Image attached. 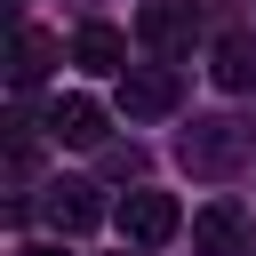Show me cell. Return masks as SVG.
<instances>
[{
    "label": "cell",
    "mask_w": 256,
    "mask_h": 256,
    "mask_svg": "<svg viewBox=\"0 0 256 256\" xmlns=\"http://www.w3.org/2000/svg\"><path fill=\"white\" fill-rule=\"evenodd\" d=\"M248 152H256V128H248V120H232V112H216V120H192V128H184V168H192V176H232Z\"/></svg>",
    "instance_id": "obj_1"
},
{
    "label": "cell",
    "mask_w": 256,
    "mask_h": 256,
    "mask_svg": "<svg viewBox=\"0 0 256 256\" xmlns=\"http://www.w3.org/2000/svg\"><path fill=\"white\" fill-rule=\"evenodd\" d=\"M112 224H120L136 248H160V240H176V232H184V208H176L168 192H128V200L112 208Z\"/></svg>",
    "instance_id": "obj_2"
},
{
    "label": "cell",
    "mask_w": 256,
    "mask_h": 256,
    "mask_svg": "<svg viewBox=\"0 0 256 256\" xmlns=\"http://www.w3.org/2000/svg\"><path fill=\"white\" fill-rule=\"evenodd\" d=\"M176 96H184V88H176L168 64H128V72H120V112H128V120H168Z\"/></svg>",
    "instance_id": "obj_3"
},
{
    "label": "cell",
    "mask_w": 256,
    "mask_h": 256,
    "mask_svg": "<svg viewBox=\"0 0 256 256\" xmlns=\"http://www.w3.org/2000/svg\"><path fill=\"white\" fill-rule=\"evenodd\" d=\"M40 216H48V232H56V240H80V232H96V224H104V200H96V184H48Z\"/></svg>",
    "instance_id": "obj_4"
},
{
    "label": "cell",
    "mask_w": 256,
    "mask_h": 256,
    "mask_svg": "<svg viewBox=\"0 0 256 256\" xmlns=\"http://www.w3.org/2000/svg\"><path fill=\"white\" fill-rule=\"evenodd\" d=\"M48 136L72 144V152H96V144H104V104H96V96H56V104H48Z\"/></svg>",
    "instance_id": "obj_5"
},
{
    "label": "cell",
    "mask_w": 256,
    "mask_h": 256,
    "mask_svg": "<svg viewBox=\"0 0 256 256\" xmlns=\"http://www.w3.org/2000/svg\"><path fill=\"white\" fill-rule=\"evenodd\" d=\"M240 248H248L240 208H232V200H208V208L192 216V256H240Z\"/></svg>",
    "instance_id": "obj_6"
},
{
    "label": "cell",
    "mask_w": 256,
    "mask_h": 256,
    "mask_svg": "<svg viewBox=\"0 0 256 256\" xmlns=\"http://www.w3.org/2000/svg\"><path fill=\"white\" fill-rule=\"evenodd\" d=\"M72 64H80V72H128V32H120V24H80Z\"/></svg>",
    "instance_id": "obj_7"
},
{
    "label": "cell",
    "mask_w": 256,
    "mask_h": 256,
    "mask_svg": "<svg viewBox=\"0 0 256 256\" xmlns=\"http://www.w3.org/2000/svg\"><path fill=\"white\" fill-rule=\"evenodd\" d=\"M48 64H56V40H48L40 24H24V32H16V48H8V80H16V88H40V80H48Z\"/></svg>",
    "instance_id": "obj_8"
},
{
    "label": "cell",
    "mask_w": 256,
    "mask_h": 256,
    "mask_svg": "<svg viewBox=\"0 0 256 256\" xmlns=\"http://www.w3.org/2000/svg\"><path fill=\"white\" fill-rule=\"evenodd\" d=\"M208 72H216V88L248 96V88H256V40H248V32H224V40H216V64H208Z\"/></svg>",
    "instance_id": "obj_9"
},
{
    "label": "cell",
    "mask_w": 256,
    "mask_h": 256,
    "mask_svg": "<svg viewBox=\"0 0 256 256\" xmlns=\"http://www.w3.org/2000/svg\"><path fill=\"white\" fill-rule=\"evenodd\" d=\"M136 32H144V48H160V56L192 48V16H184V8H168V0H152V8L136 16Z\"/></svg>",
    "instance_id": "obj_10"
},
{
    "label": "cell",
    "mask_w": 256,
    "mask_h": 256,
    "mask_svg": "<svg viewBox=\"0 0 256 256\" xmlns=\"http://www.w3.org/2000/svg\"><path fill=\"white\" fill-rule=\"evenodd\" d=\"M16 256H64V248H16Z\"/></svg>",
    "instance_id": "obj_11"
}]
</instances>
